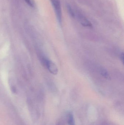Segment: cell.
<instances>
[{
  "instance_id": "obj_5",
  "label": "cell",
  "mask_w": 124,
  "mask_h": 125,
  "mask_svg": "<svg viewBox=\"0 0 124 125\" xmlns=\"http://www.w3.org/2000/svg\"><path fill=\"white\" fill-rule=\"evenodd\" d=\"M100 73H101L102 75L106 79H108V80L110 79V76L106 70H105V69H102L101 70Z\"/></svg>"
},
{
  "instance_id": "obj_4",
  "label": "cell",
  "mask_w": 124,
  "mask_h": 125,
  "mask_svg": "<svg viewBox=\"0 0 124 125\" xmlns=\"http://www.w3.org/2000/svg\"><path fill=\"white\" fill-rule=\"evenodd\" d=\"M66 8H67V11L68 12V14L72 17L74 18L75 17V13L72 9V7L70 5L68 4H67L66 5Z\"/></svg>"
},
{
  "instance_id": "obj_6",
  "label": "cell",
  "mask_w": 124,
  "mask_h": 125,
  "mask_svg": "<svg viewBox=\"0 0 124 125\" xmlns=\"http://www.w3.org/2000/svg\"><path fill=\"white\" fill-rule=\"evenodd\" d=\"M26 3L30 6L32 7H35V3L33 0H25Z\"/></svg>"
},
{
  "instance_id": "obj_7",
  "label": "cell",
  "mask_w": 124,
  "mask_h": 125,
  "mask_svg": "<svg viewBox=\"0 0 124 125\" xmlns=\"http://www.w3.org/2000/svg\"><path fill=\"white\" fill-rule=\"evenodd\" d=\"M69 122L70 125H74V120L71 115L70 116V117H69V122Z\"/></svg>"
},
{
  "instance_id": "obj_3",
  "label": "cell",
  "mask_w": 124,
  "mask_h": 125,
  "mask_svg": "<svg viewBox=\"0 0 124 125\" xmlns=\"http://www.w3.org/2000/svg\"><path fill=\"white\" fill-rule=\"evenodd\" d=\"M79 21L83 26L89 28H92V24L90 22V21L88 20L85 17L83 16H80L79 17Z\"/></svg>"
},
{
  "instance_id": "obj_1",
  "label": "cell",
  "mask_w": 124,
  "mask_h": 125,
  "mask_svg": "<svg viewBox=\"0 0 124 125\" xmlns=\"http://www.w3.org/2000/svg\"><path fill=\"white\" fill-rule=\"evenodd\" d=\"M54 10L56 18L60 25L62 24V12L60 0H50Z\"/></svg>"
},
{
  "instance_id": "obj_2",
  "label": "cell",
  "mask_w": 124,
  "mask_h": 125,
  "mask_svg": "<svg viewBox=\"0 0 124 125\" xmlns=\"http://www.w3.org/2000/svg\"><path fill=\"white\" fill-rule=\"evenodd\" d=\"M45 68L52 74L54 75H57L58 73V69L56 65L54 62L48 59L46 64Z\"/></svg>"
},
{
  "instance_id": "obj_8",
  "label": "cell",
  "mask_w": 124,
  "mask_h": 125,
  "mask_svg": "<svg viewBox=\"0 0 124 125\" xmlns=\"http://www.w3.org/2000/svg\"><path fill=\"white\" fill-rule=\"evenodd\" d=\"M120 58L122 63H124V53H122L120 55Z\"/></svg>"
}]
</instances>
